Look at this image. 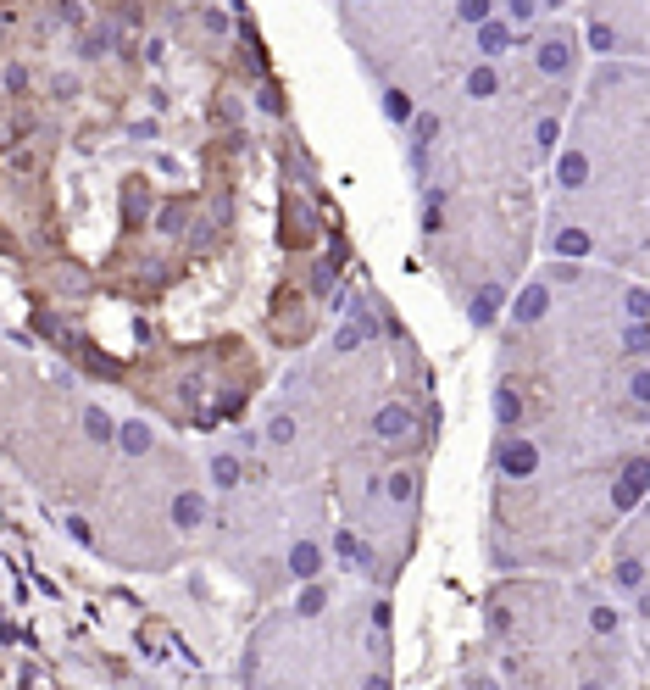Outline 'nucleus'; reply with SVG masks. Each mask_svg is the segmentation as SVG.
<instances>
[{"label":"nucleus","mask_w":650,"mask_h":690,"mask_svg":"<svg viewBox=\"0 0 650 690\" xmlns=\"http://www.w3.org/2000/svg\"><path fill=\"white\" fill-rule=\"evenodd\" d=\"M534 467V451L522 446V451H506V473H528Z\"/></svg>","instance_id":"obj_2"},{"label":"nucleus","mask_w":650,"mask_h":690,"mask_svg":"<svg viewBox=\"0 0 650 690\" xmlns=\"http://www.w3.org/2000/svg\"><path fill=\"white\" fill-rule=\"evenodd\" d=\"M378 434H406V412H400V406L384 412V418H378Z\"/></svg>","instance_id":"obj_1"}]
</instances>
